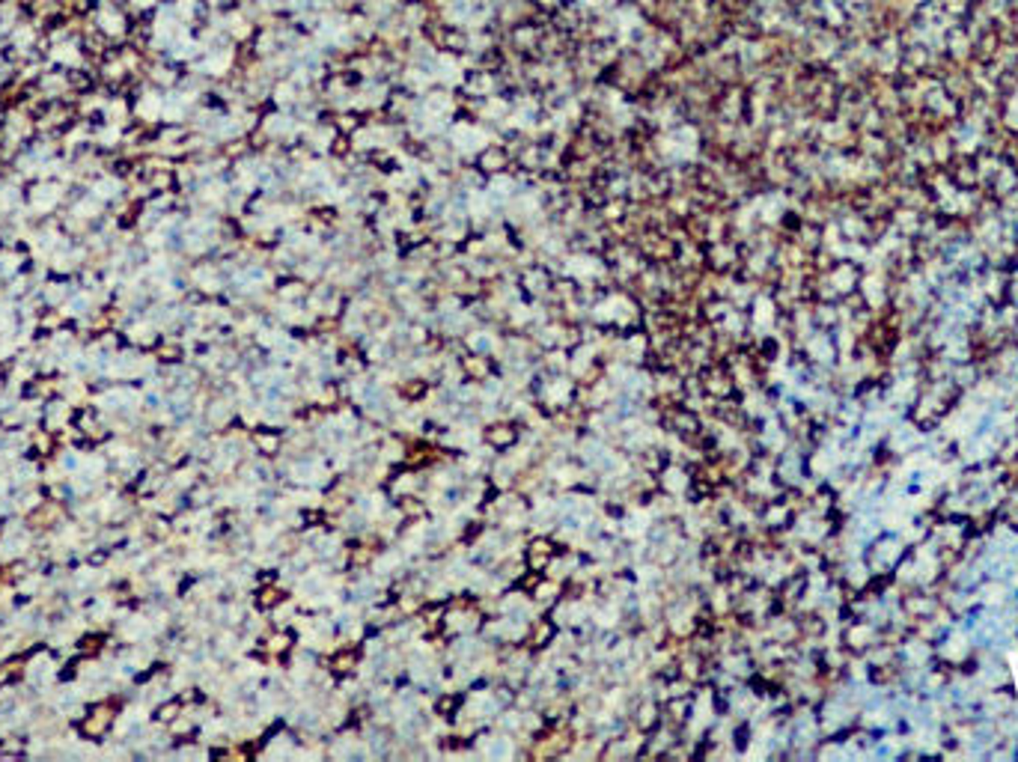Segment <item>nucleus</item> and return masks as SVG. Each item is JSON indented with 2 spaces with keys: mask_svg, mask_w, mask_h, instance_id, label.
Returning a JSON list of instances; mask_svg holds the SVG:
<instances>
[{
  "mask_svg": "<svg viewBox=\"0 0 1018 762\" xmlns=\"http://www.w3.org/2000/svg\"><path fill=\"white\" fill-rule=\"evenodd\" d=\"M179 715H182V700H179V697L164 700V703H161V706H155V724L170 727Z\"/></svg>",
  "mask_w": 1018,
  "mask_h": 762,
  "instance_id": "7ed1b4c3",
  "label": "nucleus"
},
{
  "mask_svg": "<svg viewBox=\"0 0 1018 762\" xmlns=\"http://www.w3.org/2000/svg\"><path fill=\"white\" fill-rule=\"evenodd\" d=\"M153 358H155L158 363H176L179 358H182V345L173 343V340H155V352H153Z\"/></svg>",
  "mask_w": 1018,
  "mask_h": 762,
  "instance_id": "f03ea898",
  "label": "nucleus"
},
{
  "mask_svg": "<svg viewBox=\"0 0 1018 762\" xmlns=\"http://www.w3.org/2000/svg\"><path fill=\"white\" fill-rule=\"evenodd\" d=\"M117 718H119V709H117L114 700H98V703H93L84 715L75 720V727H78L80 738L98 741L114 729Z\"/></svg>",
  "mask_w": 1018,
  "mask_h": 762,
  "instance_id": "f257e3e1",
  "label": "nucleus"
},
{
  "mask_svg": "<svg viewBox=\"0 0 1018 762\" xmlns=\"http://www.w3.org/2000/svg\"><path fill=\"white\" fill-rule=\"evenodd\" d=\"M105 635L102 632H89V635H80L78 637V653L80 655H89V658H96V655H102V649H105Z\"/></svg>",
  "mask_w": 1018,
  "mask_h": 762,
  "instance_id": "20e7f679",
  "label": "nucleus"
}]
</instances>
